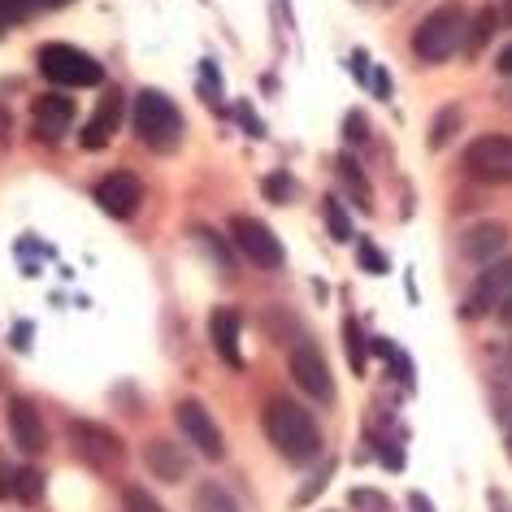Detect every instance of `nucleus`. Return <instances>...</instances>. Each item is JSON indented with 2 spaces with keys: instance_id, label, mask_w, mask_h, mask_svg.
Returning <instances> with one entry per match:
<instances>
[{
  "instance_id": "1",
  "label": "nucleus",
  "mask_w": 512,
  "mask_h": 512,
  "mask_svg": "<svg viewBox=\"0 0 512 512\" xmlns=\"http://www.w3.org/2000/svg\"><path fill=\"white\" fill-rule=\"evenodd\" d=\"M265 434H270L274 452L287 460V465H309V460L322 452V430H317V421L309 408H300L296 400H287V395H274L270 404H265Z\"/></svg>"
},
{
  "instance_id": "2",
  "label": "nucleus",
  "mask_w": 512,
  "mask_h": 512,
  "mask_svg": "<svg viewBox=\"0 0 512 512\" xmlns=\"http://www.w3.org/2000/svg\"><path fill=\"white\" fill-rule=\"evenodd\" d=\"M465 35H469L465 5H460V0H447V5L430 9V14L417 22L413 53H417V61H426V66H439V61H447L452 53L465 48Z\"/></svg>"
},
{
  "instance_id": "3",
  "label": "nucleus",
  "mask_w": 512,
  "mask_h": 512,
  "mask_svg": "<svg viewBox=\"0 0 512 512\" xmlns=\"http://www.w3.org/2000/svg\"><path fill=\"white\" fill-rule=\"evenodd\" d=\"M135 135L144 139L152 152H174L183 144V113L157 87H139L135 96Z\"/></svg>"
},
{
  "instance_id": "4",
  "label": "nucleus",
  "mask_w": 512,
  "mask_h": 512,
  "mask_svg": "<svg viewBox=\"0 0 512 512\" xmlns=\"http://www.w3.org/2000/svg\"><path fill=\"white\" fill-rule=\"evenodd\" d=\"M40 70H44V79H53L61 87H100L105 83V66L74 44H44Z\"/></svg>"
},
{
  "instance_id": "5",
  "label": "nucleus",
  "mask_w": 512,
  "mask_h": 512,
  "mask_svg": "<svg viewBox=\"0 0 512 512\" xmlns=\"http://www.w3.org/2000/svg\"><path fill=\"white\" fill-rule=\"evenodd\" d=\"M469 178L491 187H512V139L508 135H478L473 144L460 152Z\"/></svg>"
},
{
  "instance_id": "6",
  "label": "nucleus",
  "mask_w": 512,
  "mask_h": 512,
  "mask_svg": "<svg viewBox=\"0 0 512 512\" xmlns=\"http://www.w3.org/2000/svg\"><path fill=\"white\" fill-rule=\"evenodd\" d=\"M70 447H74V456L83 460V465H92V469H118L122 460H126V443L113 434L109 426H100V421H83V417H74L70 421Z\"/></svg>"
},
{
  "instance_id": "7",
  "label": "nucleus",
  "mask_w": 512,
  "mask_h": 512,
  "mask_svg": "<svg viewBox=\"0 0 512 512\" xmlns=\"http://www.w3.org/2000/svg\"><path fill=\"white\" fill-rule=\"evenodd\" d=\"M230 239H235V248L248 256L256 270H283V243L265 222H256V217H230Z\"/></svg>"
},
{
  "instance_id": "8",
  "label": "nucleus",
  "mask_w": 512,
  "mask_h": 512,
  "mask_svg": "<svg viewBox=\"0 0 512 512\" xmlns=\"http://www.w3.org/2000/svg\"><path fill=\"white\" fill-rule=\"evenodd\" d=\"M512 300V256L508 261H491L482 270V278L469 287V296H465V317H486V313H499L504 304Z\"/></svg>"
},
{
  "instance_id": "9",
  "label": "nucleus",
  "mask_w": 512,
  "mask_h": 512,
  "mask_svg": "<svg viewBox=\"0 0 512 512\" xmlns=\"http://www.w3.org/2000/svg\"><path fill=\"white\" fill-rule=\"evenodd\" d=\"M174 421H178V430H183V439L196 447L200 456H209V460H222L226 456V439H222V430H217V421L209 417V408H204L200 400H183L174 408Z\"/></svg>"
},
{
  "instance_id": "10",
  "label": "nucleus",
  "mask_w": 512,
  "mask_h": 512,
  "mask_svg": "<svg viewBox=\"0 0 512 512\" xmlns=\"http://www.w3.org/2000/svg\"><path fill=\"white\" fill-rule=\"evenodd\" d=\"M291 378H296V387L304 395H313L317 404H335V378H330V365H326V356L313 348V343H300L296 352H291Z\"/></svg>"
},
{
  "instance_id": "11",
  "label": "nucleus",
  "mask_w": 512,
  "mask_h": 512,
  "mask_svg": "<svg viewBox=\"0 0 512 512\" xmlns=\"http://www.w3.org/2000/svg\"><path fill=\"white\" fill-rule=\"evenodd\" d=\"M139 200H144V187H139V178L135 174H109V178H100L96 183V204L105 209L109 217H118V222H126L135 209H139Z\"/></svg>"
},
{
  "instance_id": "12",
  "label": "nucleus",
  "mask_w": 512,
  "mask_h": 512,
  "mask_svg": "<svg viewBox=\"0 0 512 512\" xmlns=\"http://www.w3.org/2000/svg\"><path fill=\"white\" fill-rule=\"evenodd\" d=\"M79 118V105H74V96H61V92H44L40 100L31 105V122L40 139H61Z\"/></svg>"
},
{
  "instance_id": "13",
  "label": "nucleus",
  "mask_w": 512,
  "mask_h": 512,
  "mask_svg": "<svg viewBox=\"0 0 512 512\" xmlns=\"http://www.w3.org/2000/svg\"><path fill=\"white\" fill-rule=\"evenodd\" d=\"M144 465H148L152 478H161V482H187L191 478V456H187V447L174 443V439H148Z\"/></svg>"
},
{
  "instance_id": "14",
  "label": "nucleus",
  "mask_w": 512,
  "mask_h": 512,
  "mask_svg": "<svg viewBox=\"0 0 512 512\" xmlns=\"http://www.w3.org/2000/svg\"><path fill=\"white\" fill-rule=\"evenodd\" d=\"M9 434H14V443L22 447V452H31V456H40L48 447V430H44L40 408H35L31 400H22V395L9 400Z\"/></svg>"
},
{
  "instance_id": "15",
  "label": "nucleus",
  "mask_w": 512,
  "mask_h": 512,
  "mask_svg": "<svg viewBox=\"0 0 512 512\" xmlns=\"http://www.w3.org/2000/svg\"><path fill=\"white\" fill-rule=\"evenodd\" d=\"M508 248V226L504 222H478L460 235V256L473 265H491Z\"/></svg>"
},
{
  "instance_id": "16",
  "label": "nucleus",
  "mask_w": 512,
  "mask_h": 512,
  "mask_svg": "<svg viewBox=\"0 0 512 512\" xmlns=\"http://www.w3.org/2000/svg\"><path fill=\"white\" fill-rule=\"evenodd\" d=\"M118 118H122V92H105V100H100V109L92 113V122L83 126V148L87 152H100L113 139V131H118Z\"/></svg>"
},
{
  "instance_id": "17",
  "label": "nucleus",
  "mask_w": 512,
  "mask_h": 512,
  "mask_svg": "<svg viewBox=\"0 0 512 512\" xmlns=\"http://www.w3.org/2000/svg\"><path fill=\"white\" fill-rule=\"evenodd\" d=\"M209 330H213V348H217V356H222L230 369H243V352H239V317L230 313V309H217V313H213V322H209Z\"/></svg>"
},
{
  "instance_id": "18",
  "label": "nucleus",
  "mask_w": 512,
  "mask_h": 512,
  "mask_svg": "<svg viewBox=\"0 0 512 512\" xmlns=\"http://www.w3.org/2000/svg\"><path fill=\"white\" fill-rule=\"evenodd\" d=\"M196 512H243V508L222 482H200L196 486Z\"/></svg>"
},
{
  "instance_id": "19",
  "label": "nucleus",
  "mask_w": 512,
  "mask_h": 512,
  "mask_svg": "<svg viewBox=\"0 0 512 512\" xmlns=\"http://www.w3.org/2000/svg\"><path fill=\"white\" fill-rule=\"evenodd\" d=\"M339 178L348 183V191H352V200L361 204V209L369 213L374 209V191H369V178L361 174V165H356L352 157H339Z\"/></svg>"
},
{
  "instance_id": "20",
  "label": "nucleus",
  "mask_w": 512,
  "mask_h": 512,
  "mask_svg": "<svg viewBox=\"0 0 512 512\" xmlns=\"http://www.w3.org/2000/svg\"><path fill=\"white\" fill-rule=\"evenodd\" d=\"M495 31H499V9H478V18L469 22V35H465V53H482Z\"/></svg>"
},
{
  "instance_id": "21",
  "label": "nucleus",
  "mask_w": 512,
  "mask_h": 512,
  "mask_svg": "<svg viewBox=\"0 0 512 512\" xmlns=\"http://www.w3.org/2000/svg\"><path fill=\"white\" fill-rule=\"evenodd\" d=\"M322 217H326V230H330V239H335V243L356 239V230H352V222H348V213H343V204H339L335 196H326V200H322Z\"/></svg>"
},
{
  "instance_id": "22",
  "label": "nucleus",
  "mask_w": 512,
  "mask_h": 512,
  "mask_svg": "<svg viewBox=\"0 0 512 512\" xmlns=\"http://www.w3.org/2000/svg\"><path fill=\"white\" fill-rule=\"evenodd\" d=\"M14 495L22 504H35V499L44 495V473L40 469H18L14 473Z\"/></svg>"
},
{
  "instance_id": "23",
  "label": "nucleus",
  "mask_w": 512,
  "mask_h": 512,
  "mask_svg": "<svg viewBox=\"0 0 512 512\" xmlns=\"http://www.w3.org/2000/svg\"><path fill=\"white\" fill-rule=\"evenodd\" d=\"M343 348H348V356H352V374H365V335L352 317L343 322Z\"/></svg>"
},
{
  "instance_id": "24",
  "label": "nucleus",
  "mask_w": 512,
  "mask_h": 512,
  "mask_svg": "<svg viewBox=\"0 0 512 512\" xmlns=\"http://www.w3.org/2000/svg\"><path fill=\"white\" fill-rule=\"evenodd\" d=\"M356 261H361L365 274H387V256L378 252L374 239H356Z\"/></svg>"
},
{
  "instance_id": "25",
  "label": "nucleus",
  "mask_w": 512,
  "mask_h": 512,
  "mask_svg": "<svg viewBox=\"0 0 512 512\" xmlns=\"http://www.w3.org/2000/svg\"><path fill=\"white\" fill-rule=\"evenodd\" d=\"M456 126H460V109H439V118L430 126V148H443L447 135H456Z\"/></svg>"
},
{
  "instance_id": "26",
  "label": "nucleus",
  "mask_w": 512,
  "mask_h": 512,
  "mask_svg": "<svg viewBox=\"0 0 512 512\" xmlns=\"http://www.w3.org/2000/svg\"><path fill=\"white\" fill-rule=\"evenodd\" d=\"M122 508L126 512H165V504H157L144 486H126V491H122Z\"/></svg>"
},
{
  "instance_id": "27",
  "label": "nucleus",
  "mask_w": 512,
  "mask_h": 512,
  "mask_svg": "<svg viewBox=\"0 0 512 512\" xmlns=\"http://www.w3.org/2000/svg\"><path fill=\"white\" fill-rule=\"evenodd\" d=\"M196 235H200V243H204V248H209V252H213L217 270H230V252H226V243H222V239H217V230H196Z\"/></svg>"
},
{
  "instance_id": "28",
  "label": "nucleus",
  "mask_w": 512,
  "mask_h": 512,
  "mask_svg": "<svg viewBox=\"0 0 512 512\" xmlns=\"http://www.w3.org/2000/svg\"><path fill=\"white\" fill-rule=\"evenodd\" d=\"M343 135H348L352 144H365V139H369V122H365L361 109H352L348 118H343Z\"/></svg>"
},
{
  "instance_id": "29",
  "label": "nucleus",
  "mask_w": 512,
  "mask_h": 512,
  "mask_svg": "<svg viewBox=\"0 0 512 512\" xmlns=\"http://www.w3.org/2000/svg\"><path fill=\"white\" fill-rule=\"evenodd\" d=\"M265 196H270L274 204H287V196H291V178H287V174L265 178Z\"/></svg>"
},
{
  "instance_id": "30",
  "label": "nucleus",
  "mask_w": 512,
  "mask_h": 512,
  "mask_svg": "<svg viewBox=\"0 0 512 512\" xmlns=\"http://www.w3.org/2000/svg\"><path fill=\"white\" fill-rule=\"evenodd\" d=\"M27 14H31V9L22 5V0H0V22H5V27H9V22H22Z\"/></svg>"
},
{
  "instance_id": "31",
  "label": "nucleus",
  "mask_w": 512,
  "mask_h": 512,
  "mask_svg": "<svg viewBox=\"0 0 512 512\" xmlns=\"http://www.w3.org/2000/svg\"><path fill=\"white\" fill-rule=\"evenodd\" d=\"M14 495V469H9V460L0 456V499Z\"/></svg>"
},
{
  "instance_id": "32",
  "label": "nucleus",
  "mask_w": 512,
  "mask_h": 512,
  "mask_svg": "<svg viewBox=\"0 0 512 512\" xmlns=\"http://www.w3.org/2000/svg\"><path fill=\"white\" fill-rule=\"evenodd\" d=\"M27 9H61V5H74V0H22Z\"/></svg>"
},
{
  "instance_id": "33",
  "label": "nucleus",
  "mask_w": 512,
  "mask_h": 512,
  "mask_svg": "<svg viewBox=\"0 0 512 512\" xmlns=\"http://www.w3.org/2000/svg\"><path fill=\"white\" fill-rule=\"evenodd\" d=\"M365 53H361V48H356V53H352V74H356V79H365V74H369V66H365Z\"/></svg>"
},
{
  "instance_id": "34",
  "label": "nucleus",
  "mask_w": 512,
  "mask_h": 512,
  "mask_svg": "<svg viewBox=\"0 0 512 512\" xmlns=\"http://www.w3.org/2000/svg\"><path fill=\"white\" fill-rule=\"evenodd\" d=\"M374 87H378V96H391V79H387V70H374Z\"/></svg>"
},
{
  "instance_id": "35",
  "label": "nucleus",
  "mask_w": 512,
  "mask_h": 512,
  "mask_svg": "<svg viewBox=\"0 0 512 512\" xmlns=\"http://www.w3.org/2000/svg\"><path fill=\"white\" fill-rule=\"evenodd\" d=\"M495 66H499V74H508V79H512V44L504 48V53H499V61H495Z\"/></svg>"
},
{
  "instance_id": "36",
  "label": "nucleus",
  "mask_w": 512,
  "mask_h": 512,
  "mask_svg": "<svg viewBox=\"0 0 512 512\" xmlns=\"http://www.w3.org/2000/svg\"><path fill=\"white\" fill-rule=\"evenodd\" d=\"M408 508H413V512H434L426 495H408Z\"/></svg>"
},
{
  "instance_id": "37",
  "label": "nucleus",
  "mask_w": 512,
  "mask_h": 512,
  "mask_svg": "<svg viewBox=\"0 0 512 512\" xmlns=\"http://www.w3.org/2000/svg\"><path fill=\"white\" fill-rule=\"evenodd\" d=\"M499 105H504V109L512 113V83H504V87H499Z\"/></svg>"
},
{
  "instance_id": "38",
  "label": "nucleus",
  "mask_w": 512,
  "mask_h": 512,
  "mask_svg": "<svg viewBox=\"0 0 512 512\" xmlns=\"http://www.w3.org/2000/svg\"><path fill=\"white\" fill-rule=\"evenodd\" d=\"M499 27H512V0H504V14H499Z\"/></svg>"
},
{
  "instance_id": "39",
  "label": "nucleus",
  "mask_w": 512,
  "mask_h": 512,
  "mask_svg": "<svg viewBox=\"0 0 512 512\" xmlns=\"http://www.w3.org/2000/svg\"><path fill=\"white\" fill-rule=\"evenodd\" d=\"M495 317H499V322H504V326H512V300H508V304H504V309H499Z\"/></svg>"
},
{
  "instance_id": "40",
  "label": "nucleus",
  "mask_w": 512,
  "mask_h": 512,
  "mask_svg": "<svg viewBox=\"0 0 512 512\" xmlns=\"http://www.w3.org/2000/svg\"><path fill=\"white\" fill-rule=\"evenodd\" d=\"M508 456H512V430H508Z\"/></svg>"
},
{
  "instance_id": "41",
  "label": "nucleus",
  "mask_w": 512,
  "mask_h": 512,
  "mask_svg": "<svg viewBox=\"0 0 512 512\" xmlns=\"http://www.w3.org/2000/svg\"><path fill=\"white\" fill-rule=\"evenodd\" d=\"M382 5H400V0H382Z\"/></svg>"
},
{
  "instance_id": "42",
  "label": "nucleus",
  "mask_w": 512,
  "mask_h": 512,
  "mask_svg": "<svg viewBox=\"0 0 512 512\" xmlns=\"http://www.w3.org/2000/svg\"><path fill=\"white\" fill-rule=\"evenodd\" d=\"M0 35H5V22H0Z\"/></svg>"
}]
</instances>
